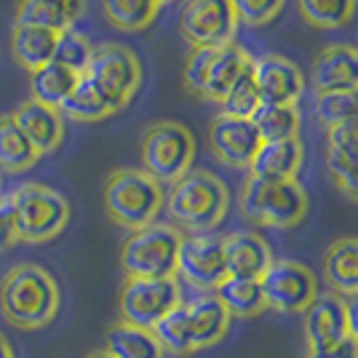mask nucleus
<instances>
[{"instance_id": "nucleus-1", "label": "nucleus", "mask_w": 358, "mask_h": 358, "mask_svg": "<svg viewBox=\"0 0 358 358\" xmlns=\"http://www.w3.org/2000/svg\"><path fill=\"white\" fill-rule=\"evenodd\" d=\"M59 284L35 262L14 265L0 281V313L19 331H38L59 313Z\"/></svg>"}, {"instance_id": "nucleus-2", "label": "nucleus", "mask_w": 358, "mask_h": 358, "mask_svg": "<svg viewBox=\"0 0 358 358\" xmlns=\"http://www.w3.org/2000/svg\"><path fill=\"white\" fill-rule=\"evenodd\" d=\"M166 211L177 227L190 233H211L224 220L230 206L227 185L206 169L187 171L171 185L166 195Z\"/></svg>"}, {"instance_id": "nucleus-3", "label": "nucleus", "mask_w": 358, "mask_h": 358, "mask_svg": "<svg viewBox=\"0 0 358 358\" xmlns=\"http://www.w3.org/2000/svg\"><path fill=\"white\" fill-rule=\"evenodd\" d=\"M6 206L16 243H45L57 238L70 222L67 198L41 182L19 185L14 193L6 195Z\"/></svg>"}, {"instance_id": "nucleus-4", "label": "nucleus", "mask_w": 358, "mask_h": 358, "mask_svg": "<svg viewBox=\"0 0 358 358\" xmlns=\"http://www.w3.org/2000/svg\"><path fill=\"white\" fill-rule=\"evenodd\" d=\"M164 203V187L142 169H115L105 182L107 217L126 230L152 224Z\"/></svg>"}, {"instance_id": "nucleus-5", "label": "nucleus", "mask_w": 358, "mask_h": 358, "mask_svg": "<svg viewBox=\"0 0 358 358\" xmlns=\"http://www.w3.org/2000/svg\"><path fill=\"white\" fill-rule=\"evenodd\" d=\"M308 193L297 179L268 182L249 177L241 190V214L254 224L289 230L308 217Z\"/></svg>"}, {"instance_id": "nucleus-6", "label": "nucleus", "mask_w": 358, "mask_h": 358, "mask_svg": "<svg viewBox=\"0 0 358 358\" xmlns=\"http://www.w3.org/2000/svg\"><path fill=\"white\" fill-rule=\"evenodd\" d=\"M182 233L171 224L152 222L131 230L120 246V268L126 278H174Z\"/></svg>"}, {"instance_id": "nucleus-7", "label": "nucleus", "mask_w": 358, "mask_h": 358, "mask_svg": "<svg viewBox=\"0 0 358 358\" xmlns=\"http://www.w3.org/2000/svg\"><path fill=\"white\" fill-rule=\"evenodd\" d=\"M142 171L158 185H174L182 179L195 158V136L177 120H158L142 134Z\"/></svg>"}, {"instance_id": "nucleus-8", "label": "nucleus", "mask_w": 358, "mask_h": 358, "mask_svg": "<svg viewBox=\"0 0 358 358\" xmlns=\"http://www.w3.org/2000/svg\"><path fill=\"white\" fill-rule=\"evenodd\" d=\"M83 78L118 113L131 102V96L139 89L142 64L131 48L120 43H102L94 48V57H91Z\"/></svg>"}, {"instance_id": "nucleus-9", "label": "nucleus", "mask_w": 358, "mask_h": 358, "mask_svg": "<svg viewBox=\"0 0 358 358\" xmlns=\"http://www.w3.org/2000/svg\"><path fill=\"white\" fill-rule=\"evenodd\" d=\"M179 302L177 278H126L118 294V313L123 324L152 329Z\"/></svg>"}, {"instance_id": "nucleus-10", "label": "nucleus", "mask_w": 358, "mask_h": 358, "mask_svg": "<svg viewBox=\"0 0 358 358\" xmlns=\"http://www.w3.org/2000/svg\"><path fill=\"white\" fill-rule=\"evenodd\" d=\"M265 308L275 313H305L318 294V281L313 270L294 259H273L259 275Z\"/></svg>"}, {"instance_id": "nucleus-11", "label": "nucleus", "mask_w": 358, "mask_h": 358, "mask_svg": "<svg viewBox=\"0 0 358 358\" xmlns=\"http://www.w3.org/2000/svg\"><path fill=\"white\" fill-rule=\"evenodd\" d=\"M177 273L185 284L201 292H214L227 278L224 270L222 236L217 233H190L182 236L177 252Z\"/></svg>"}, {"instance_id": "nucleus-12", "label": "nucleus", "mask_w": 358, "mask_h": 358, "mask_svg": "<svg viewBox=\"0 0 358 358\" xmlns=\"http://www.w3.org/2000/svg\"><path fill=\"white\" fill-rule=\"evenodd\" d=\"M238 27L230 0H185L179 14V32L193 48L233 43Z\"/></svg>"}, {"instance_id": "nucleus-13", "label": "nucleus", "mask_w": 358, "mask_h": 358, "mask_svg": "<svg viewBox=\"0 0 358 358\" xmlns=\"http://www.w3.org/2000/svg\"><path fill=\"white\" fill-rule=\"evenodd\" d=\"M252 80L265 105H297L305 91V75L294 62L278 54H265L252 59Z\"/></svg>"}, {"instance_id": "nucleus-14", "label": "nucleus", "mask_w": 358, "mask_h": 358, "mask_svg": "<svg viewBox=\"0 0 358 358\" xmlns=\"http://www.w3.org/2000/svg\"><path fill=\"white\" fill-rule=\"evenodd\" d=\"M209 145L222 164L233 169H249L254 152L262 142L254 131L252 120L217 115L209 126Z\"/></svg>"}, {"instance_id": "nucleus-15", "label": "nucleus", "mask_w": 358, "mask_h": 358, "mask_svg": "<svg viewBox=\"0 0 358 358\" xmlns=\"http://www.w3.org/2000/svg\"><path fill=\"white\" fill-rule=\"evenodd\" d=\"M305 337H308V350H321L348 340L345 299L337 297L334 292L315 294L313 302L305 308Z\"/></svg>"}, {"instance_id": "nucleus-16", "label": "nucleus", "mask_w": 358, "mask_h": 358, "mask_svg": "<svg viewBox=\"0 0 358 358\" xmlns=\"http://www.w3.org/2000/svg\"><path fill=\"white\" fill-rule=\"evenodd\" d=\"M310 83L318 94L358 89V48L348 43L324 45L310 67Z\"/></svg>"}, {"instance_id": "nucleus-17", "label": "nucleus", "mask_w": 358, "mask_h": 358, "mask_svg": "<svg viewBox=\"0 0 358 358\" xmlns=\"http://www.w3.org/2000/svg\"><path fill=\"white\" fill-rule=\"evenodd\" d=\"M224 270L233 278H259L273 262L268 241L252 230H236L222 238Z\"/></svg>"}, {"instance_id": "nucleus-18", "label": "nucleus", "mask_w": 358, "mask_h": 358, "mask_svg": "<svg viewBox=\"0 0 358 358\" xmlns=\"http://www.w3.org/2000/svg\"><path fill=\"white\" fill-rule=\"evenodd\" d=\"M182 308H185L190 337H193V353L217 345L227 334L230 313L222 308V302L217 299L214 292H201L190 302H182Z\"/></svg>"}, {"instance_id": "nucleus-19", "label": "nucleus", "mask_w": 358, "mask_h": 358, "mask_svg": "<svg viewBox=\"0 0 358 358\" xmlns=\"http://www.w3.org/2000/svg\"><path fill=\"white\" fill-rule=\"evenodd\" d=\"M14 123L22 129V134L30 139V145L38 150V155H48L62 145L64 136V123H62L59 110H51L38 102H24L11 113Z\"/></svg>"}, {"instance_id": "nucleus-20", "label": "nucleus", "mask_w": 358, "mask_h": 358, "mask_svg": "<svg viewBox=\"0 0 358 358\" xmlns=\"http://www.w3.org/2000/svg\"><path fill=\"white\" fill-rule=\"evenodd\" d=\"M302 166V142L284 139V142H262L254 152L249 174L268 182H284L294 179Z\"/></svg>"}, {"instance_id": "nucleus-21", "label": "nucleus", "mask_w": 358, "mask_h": 358, "mask_svg": "<svg viewBox=\"0 0 358 358\" xmlns=\"http://www.w3.org/2000/svg\"><path fill=\"white\" fill-rule=\"evenodd\" d=\"M86 0H19L14 24H30L51 32L70 30L80 19Z\"/></svg>"}, {"instance_id": "nucleus-22", "label": "nucleus", "mask_w": 358, "mask_h": 358, "mask_svg": "<svg viewBox=\"0 0 358 358\" xmlns=\"http://www.w3.org/2000/svg\"><path fill=\"white\" fill-rule=\"evenodd\" d=\"M249 64H252V57L238 43L217 45L214 48V57L209 62V70H206V78H203L201 96L211 99V102H220L224 94H227V89L249 70Z\"/></svg>"}, {"instance_id": "nucleus-23", "label": "nucleus", "mask_w": 358, "mask_h": 358, "mask_svg": "<svg viewBox=\"0 0 358 358\" xmlns=\"http://www.w3.org/2000/svg\"><path fill=\"white\" fill-rule=\"evenodd\" d=\"M324 278L337 297L358 294V238H337L324 254Z\"/></svg>"}, {"instance_id": "nucleus-24", "label": "nucleus", "mask_w": 358, "mask_h": 358, "mask_svg": "<svg viewBox=\"0 0 358 358\" xmlns=\"http://www.w3.org/2000/svg\"><path fill=\"white\" fill-rule=\"evenodd\" d=\"M80 75L62 67L57 62H48L38 70H30V99L51 110H59L62 102L70 96Z\"/></svg>"}, {"instance_id": "nucleus-25", "label": "nucleus", "mask_w": 358, "mask_h": 358, "mask_svg": "<svg viewBox=\"0 0 358 358\" xmlns=\"http://www.w3.org/2000/svg\"><path fill=\"white\" fill-rule=\"evenodd\" d=\"M54 45H57V32L43 27L14 24L11 30V54L27 70H38L54 59Z\"/></svg>"}, {"instance_id": "nucleus-26", "label": "nucleus", "mask_w": 358, "mask_h": 358, "mask_svg": "<svg viewBox=\"0 0 358 358\" xmlns=\"http://www.w3.org/2000/svg\"><path fill=\"white\" fill-rule=\"evenodd\" d=\"M252 126L259 142H284V139H297L299 134V110L297 105H265L252 113Z\"/></svg>"}, {"instance_id": "nucleus-27", "label": "nucleus", "mask_w": 358, "mask_h": 358, "mask_svg": "<svg viewBox=\"0 0 358 358\" xmlns=\"http://www.w3.org/2000/svg\"><path fill=\"white\" fill-rule=\"evenodd\" d=\"M115 358H164V350L150 329H139L131 324H113L107 329V348Z\"/></svg>"}, {"instance_id": "nucleus-28", "label": "nucleus", "mask_w": 358, "mask_h": 358, "mask_svg": "<svg viewBox=\"0 0 358 358\" xmlns=\"http://www.w3.org/2000/svg\"><path fill=\"white\" fill-rule=\"evenodd\" d=\"M217 299L222 302V308L230 315L238 318H252L265 310V297H262V286L259 278H233L227 275L222 284L214 289Z\"/></svg>"}, {"instance_id": "nucleus-29", "label": "nucleus", "mask_w": 358, "mask_h": 358, "mask_svg": "<svg viewBox=\"0 0 358 358\" xmlns=\"http://www.w3.org/2000/svg\"><path fill=\"white\" fill-rule=\"evenodd\" d=\"M38 150L30 145V139L22 134V129L14 123L11 115H0V171L19 174L38 164Z\"/></svg>"}, {"instance_id": "nucleus-30", "label": "nucleus", "mask_w": 358, "mask_h": 358, "mask_svg": "<svg viewBox=\"0 0 358 358\" xmlns=\"http://www.w3.org/2000/svg\"><path fill=\"white\" fill-rule=\"evenodd\" d=\"M113 113L115 110L110 107V102L91 86L83 75L78 78L75 89L70 91V96L59 107V115L70 120H80V123H94V120H102L107 115H113Z\"/></svg>"}, {"instance_id": "nucleus-31", "label": "nucleus", "mask_w": 358, "mask_h": 358, "mask_svg": "<svg viewBox=\"0 0 358 358\" xmlns=\"http://www.w3.org/2000/svg\"><path fill=\"white\" fill-rule=\"evenodd\" d=\"M155 0H102V11L113 27L123 32H139L152 24L158 16Z\"/></svg>"}, {"instance_id": "nucleus-32", "label": "nucleus", "mask_w": 358, "mask_h": 358, "mask_svg": "<svg viewBox=\"0 0 358 358\" xmlns=\"http://www.w3.org/2000/svg\"><path fill=\"white\" fill-rule=\"evenodd\" d=\"M297 8L315 30H337L353 19L356 0H297Z\"/></svg>"}, {"instance_id": "nucleus-33", "label": "nucleus", "mask_w": 358, "mask_h": 358, "mask_svg": "<svg viewBox=\"0 0 358 358\" xmlns=\"http://www.w3.org/2000/svg\"><path fill=\"white\" fill-rule=\"evenodd\" d=\"M150 331L158 340L164 353H171V356H190L193 353V337H190V327H187V315H185L182 302L171 313H166Z\"/></svg>"}, {"instance_id": "nucleus-34", "label": "nucleus", "mask_w": 358, "mask_h": 358, "mask_svg": "<svg viewBox=\"0 0 358 358\" xmlns=\"http://www.w3.org/2000/svg\"><path fill=\"white\" fill-rule=\"evenodd\" d=\"M313 110L315 118L321 120L327 129L350 118H358V89L321 91V94H315Z\"/></svg>"}, {"instance_id": "nucleus-35", "label": "nucleus", "mask_w": 358, "mask_h": 358, "mask_svg": "<svg viewBox=\"0 0 358 358\" xmlns=\"http://www.w3.org/2000/svg\"><path fill=\"white\" fill-rule=\"evenodd\" d=\"M91 57H94V45L83 32L73 30V27L57 32V45H54V59L51 62L73 70L75 75H83Z\"/></svg>"}, {"instance_id": "nucleus-36", "label": "nucleus", "mask_w": 358, "mask_h": 358, "mask_svg": "<svg viewBox=\"0 0 358 358\" xmlns=\"http://www.w3.org/2000/svg\"><path fill=\"white\" fill-rule=\"evenodd\" d=\"M220 107H222L220 115H227V118H243V120L252 118V113L259 107V94H257V86H254L249 70L227 89V94L220 99Z\"/></svg>"}, {"instance_id": "nucleus-37", "label": "nucleus", "mask_w": 358, "mask_h": 358, "mask_svg": "<svg viewBox=\"0 0 358 358\" xmlns=\"http://www.w3.org/2000/svg\"><path fill=\"white\" fill-rule=\"evenodd\" d=\"M327 171L329 177L334 179V185L340 187V193L358 203V158L327 152Z\"/></svg>"}, {"instance_id": "nucleus-38", "label": "nucleus", "mask_w": 358, "mask_h": 358, "mask_svg": "<svg viewBox=\"0 0 358 358\" xmlns=\"http://www.w3.org/2000/svg\"><path fill=\"white\" fill-rule=\"evenodd\" d=\"M230 6H233L238 22L259 27V24H268L270 19L284 8V0H230Z\"/></svg>"}, {"instance_id": "nucleus-39", "label": "nucleus", "mask_w": 358, "mask_h": 358, "mask_svg": "<svg viewBox=\"0 0 358 358\" xmlns=\"http://www.w3.org/2000/svg\"><path fill=\"white\" fill-rule=\"evenodd\" d=\"M327 152L358 158V118H350L327 129Z\"/></svg>"}, {"instance_id": "nucleus-40", "label": "nucleus", "mask_w": 358, "mask_h": 358, "mask_svg": "<svg viewBox=\"0 0 358 358\" xmlns=\"http://www.w3.org/2000/svg\"><path fill=\"white\" fill-rule=\"evenodd\" d=\"M308 358H358V345L348 337L343 343L329 345L321 350H308Z\"/></svg>"}, {"instance_id": "nucleus-41", "label": "nucleus", "mask_w": 358, "mask_h": 358, "mask_svg": "<svg viewBox=\"0 0 358 358\" xmlns=\"http://www.w3.org/2000/svg\"><path fill=\"white\" fill-rule=\"evenodd\" d=\"M14 227H11V217H8V206L6 198H0V252L14 246Z\"/></svg>"}, {"instance_id": "nucleus-42", "label": "nucleus", "mask_w": 358, "mask_h": 358, "mask_svg": "<svg viewBox=\"0 0 358 358\" xmlns=\"http://www.w3.org/2000/svg\"><path fill=\"white\" fill-rule=\"evenodd\" d=\"M345 321H348V337L358 345V294L345 297Z\"/></svg>"}, {"instance_id": "nucleus-43", "label": "nucleus", "mask_w": 358, "mask_h": 358, "mask_svg": "<svg viewBox=\"0 0 358 358\" xmlns=\"http://www.w3.org/2000/svg\"><path fill=\"white\" fill-rule=\"evenodd\" d=\"M0 358H16V353H14V348H11V343L0 334Z\"/></svg>"}, {"instance_id": "nucleus-44", "label": "nucleus", "mask_w": 358, "mask_h": 358, "mask_svg": "<svg viewBox=\"0 0 358 358\" xmlns=\"http://www.w3.org/2000/svg\"><path fill=\"white\" fill-rule=\"evenodd\" d=\"M89 358H115V356H110L107 350H94V353H91Z\"/></svg>"}, {"instance_id": "nucleus-45", "label": "nucleus", "mask_w": 358, "mask_h": 358, "mask_svg": "<svg viewBox=\"0 0 358 358\" xmlns=\"http://www.w3.org/2000/svg\"><path fill=\"white\" fill-rule=\"evenodd\" d=\"M155 3H158V6H164V3H171V0H155Z\"/></svg>"}]
</instances>
